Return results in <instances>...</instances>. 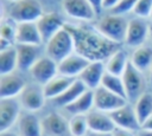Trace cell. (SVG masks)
I'll list each match as a JSON object with an SVG mask.
<instances>
[{
  "label": "cell",
  "instance_id": "1",
  "mask_svg": "<svg viewBox=\"0 0 152 136\" xmlns=\"http://www.w3.org/2000/svg\"><path fill=\"white\" fill-rule=\"evenodd\" d=\"M75 41V52L86 57L90 61H104L121 46L104 35L96 27L65 24Z\"/></svg>",
  "mask_w": 152,
  "mask_h": 136
},
{
  "label": "cell",
  "instance_id": "2",
  "mask_svg": "<svg viewBox=\"0 0 152 136\" xmlns=\"http://www.w3.org/2000/svg\"><path fill=\"white\" fill-rule=\"evenodd\" d=\"M46 56L59 63L75 52V41L71 32L64 26L46 41Z\"/></svg>",
  "mask_w": 152,
  "mask_h": 136
},
{
  "label": "cell",
  "instance_id": "3",
  "mask_svg": "<svg viewBox=\"0 0 152 136\" xmlns=\"http://www.w3.org/2000/svg\"><path fill=\"white\" fill-rule=\"evenodd\" d=\"M127 25L128 21L124 18V15H116L110 13L109 15L103 17L95 27L102 35L121 45L122 43H125Z\"/></svg>",
  "mask_w": 152,
  "mask_h": 136
},
{
  "label": "cell",
  "instance_id": "4",
  "mask_svg": "<svg viewBox=\"0 0 152 136\" xmlns=\"http://www.w3.org/2000/svg\"><path fill=\"white\" fill-rule=\"evenodd\" d=\"M43 14V6L38 0H19L13 2L8 12V17L15 22H36Z\"/></svg>",
  "mask_w": 152,
  "mask_h": 136
},
{
  "label": "cell",
  "instance_id": "5",
  "mask_svg": "<svg viewBox=\"0 0 152 136\" xmlns=\"http://www.w3.org/2000/svg\"><path fill=\"white\" fill-rule=\"evenodd\" d=\"M121 78L124 82L127 99H131V101L135 99L137 101L138 97L144 93L145 79H144L142 72H140L137 67H134L129 60V63H128L125 72L122 73Z\"/></svg>",
  "mask_w": 152,
  "mask_h": 136
},
{
  "label": "cell",
  "instance_id": "6",
  "mask_svg": "<svg viewBox=\"0 0 152 136\" xmlns=\"http://www.w3.org/2000/svg\"><path fill=\"white\" fill-rule=\"evenodd\" d=\"M127 101V98L110 92L102 86H99L94 90V108L107 114H110L114 110L126 105Z\"/></svg>",
  "mask_w": 152,
  "mask_h": 136
},
{
  "label": "cell",
  "instance_id": "7",
  "mask_svg": "<svg viewBox=\"0 0 152 136\" xmlns=\"http://www.w3.org/2000/svg\"><path fill=\"white\" fill-rule=\"evenodd\" d=\"M30 73L38 85L44 86L53 77L58 75V63L48 56L40 57L31 67Z\"/></svg>",
  "mask_w": 152,
  "mask_h": 136
},
{
  "label": "cell",
  "instance_id": "8",
  "mask_svg": "<svg viewBox=\"0 0 152 136\" xmlns=\"http://www.w3.org/2000/svg\"><path fill=\"white\" fill-rule=\"evenodd\" d=\"M148 32L150 25L145 21V19L135 17L128 21L125 44L131 47H139L144 45L145 40L148 37Z\"/></svg>",
  "mask_w": 152,
  "mask_h": 136
},
{
  "label": "cell",
  "instance_id": "9",
  "mask_svg": "<svg viewBox=\"0 0 152 136\" xmlns=\"http://www.w3.org/2000/svg\"><path fill=\"white\" fill-rule=\"evenodd\" d=\"M62 8L65 14L81 21H93L97 15L88 0H62Z\"/></svg>",
  "mask_w": 152,
  "mask_h": 136
},
{
  "label": "cell",
  "instance_id": "10",
  "mask_svg": "<svg viewBox=\"0 0 152 136\" xmlns=\"http://www.w3.org/2000/svg\"><path fill=\"white\" fill-rule=\"evenodd\" d=\"M20 102L15 98H0V131L10 130L17 123L21 111Z\"/></svg>",
  "mask_w": 152,
  "mask_h": 136
},
{
  "label": "cell",
  "instance_id": "11",
  "mask_svg": "<svg viewBox=\"0 0 152 136\" xmlns=\"http://www.w3.org/2000/svg\"><path fill=\"white\" fill-rule=\"evenodd\" d=\"M36 24L42 35L43 43H46L51 37H53L65 26L62 17L55 12H44V14L36 21Z\"/></svg>",
  "mask_w": 152,
  "mask_h": 136
},
{
  "label": "cell",
  "instance_id": "12",
  "mask_svg": "<svg viewBox=\"0 0 152 136\" xmlns=\"http://www.w3.org/2000/svg\"><path fill=\"white\" fill-rule=\"evenodd\" d=\"M109 116L113 119L116 128H121V129L129 130L133 132L141 130V125L137 118L134 108L129 106L128 104L114 110L113 112L109 114Z\"/></svg>",
  "mask_w": 152,
  "mask_h": 136
},
{
  "label": "cell",
  "instance_id": "13",
  "mask_svg": "<svg viewBox=\"0 0 152 136\" xmlns=\"http://www.w3.org/2000/svg\"><path fill=\"white\" fill-rule=\"evenodd\" d=\"M89 63L90 60H88L86 57L74 52L58 63V73L74 79L78 78Z\"/></svg>",
  "mask_w": 152,
  "mask_h": 136
},
{
  "label": "cell",
  "instance_id": "14",
  "mask_svg": "<svg viewBox=\"0 0 152 136\" xmlns=\"http://www.w3.org/2000/svg\"><path fill=\"white\" fill-rule=\"evenodd\" d=\"M20 104L26 111H38L45 104V95L43 86L39 85H26V88L20 93Z\"/></svg>",
  "mask_w": 152,
  "mask_h": 136
},
{
  "label": "cell",
  "instance_id": "15",
  "mask_svg": "<svg viewBox=\"0 0 152 136\" xmlns=\"http://www.w3.org/2000/svg\"><path fill=\"white\" fill-rule=\"evenodd\" d=\"M43 135L45 136H66L69 131V121L58 112H50L42 119Z\"/></svg>",
  "mask_w": 152,
  "mask_h": 136
},
{
  "label": "cell",
  "instance_id": "16",
  "mask_svg": "<svg viewBox=\"0 0 152 136\" xmlns=\"http://www.w3.org/2000/svg\"><path fill=\"white\" fill-rule=\"evenodd\" d=\"M106 73V65L103 61H90L83 72L80 75L78 79L87 86L88 90H95L101 86L102 78Z\"/></svg>",
  "mask_w": 152,
  "mask_h": 136
},
{
  "label": "cell",
  "instance_id": "17",
  "mask_svg": "<svg viewBox=\"0 0 152 136\" xmlns=\"http://www.w3.org/2000/svg\"><path fill=\"white\" fill-rule=\"evenodd\" d=\"M25 88L26 84L19 75H0V98H15Z\"/></svg>",
  "mask_w": 152,
  "mask_h": 136
},
{
  "label": "cell",
  "instance_id": "18",
  "mask_svg": "<svg viewBox=\"0 0 152 136\" xmlns=\"http://www.w3.org/2000/svg\"><path fill=\"white\" fill-rule=\"evenodd\" d=\"M17 130L20 136H43L42 119L31 111L21 112L17 121Z\"/></svg>",
  "mask_w": 152,
  "mask_h": 136
},
{
  "label": "cell",
  "instance_id": "19",
  "mask_svg": "<svg viewBox=\"0 0 152 136\" xmlns=\"http://www.w3.org/2000/svg\"><path fill=\"white\" fill-rule=\"evenodd\" d=\"M89 131L93 132H113L115 130V124L110 118L109 114L100 111V110H91L87 115Z\"/></svg>",
  "mask_w": 152,
  "mask_h": 136
},
{
  "label": "cell",
  "instance_id": "20",
  "mask_svg": "<svg viewBox=\"0 0 152 136\" xmlns=\"http://www.w3.org/2000/svg\"><path fill=\"white\" fill-rule=\"evenodd\" d=\"M42 43H43V39L36 22H18L15 44L39 46Z\"/></svg>",
  "mask_w": 152,
  "mask_h": 136
},
{
  "label": "cell",
  "instance_id": "21",
  "mask_svg": "<svg viewBox=\"0 0 152 136\" xmlns=\"http://www.w3.org/2000/svg\"><path fill=\"white\" fill-rule=\"evenodd\" d=\"M17 58H18V70L30 71L36 64L39 57V46L37 45H25L15 44Z\"/></svg>",
  "mask_w": 152,
  "mask_h": 136
},
{
  "label": "cell",
  "instance_id": "22",
  "mask_svg": "<svg viewBox=\"0 0 152 136\" xmlns=\"http://www.w3.org/2000/svg\"><path fill=\"white\" fill-rule=\"evenodd\" d=\"M88 89L87 86L82 83L81 79L78 78H75L74 82L69 85V88L62 93L59 95L58 97H56L53 99L55 104L58 105V106H63V108H66L69 104H71L72 102H75L83 92H86Z\"/></svg>",
  "mask_w": 152,
  "mask_h": 136
},
{
  "label": "cell",
  "instance_id": "23",
  "mask_svg": "<svg viewBox=\"0 0 152 136\" xmlns=\"http://www.w3.org/2000/svg\"><path fill=\"white\" fill-rule=\"evenodd\" d=\"M72 82H74V78H69L58 73L56 77H53L50 82H48L43 86L46 99H55L56 97L62 95Z\"/></svg>",
  "mask_w": 152,
  "mask_h": 136
},
{
  "label": "cell",
  "instance_id": "24",
  "mask_svg": "<svg viewBox=\"0 0 152 136\" xmlns=\"http://www.w3.org/2000/svg\"><path fill=\"white\" fill-rule=\"evenodd\" d=\"M17 25H18V22H15L10 17L4 18L1 20V26H0V51L1 50H6V48L15 45Z\"/></svg>",
  "mask_w": 152,
  "mask_h": 136
},
{
  "label": "cell",
  "instance_id": "25",
  "mask_svg": "<svg viewBox=\"0 0 152 136\" xmlns=\"http://www.w3.org/2000/svg\"><path fill=\"white\" fill-rule=\"evenodd\" d=\"M128 63H129V58L127 56V52L120 47L106 60L104 63L106 71L116 76H122Z\"/></svg>",
  "mask_w": 152,
  "mask_h": 136
},
{
  "label": "cell",
  "instance_id": "26",
  "mask_svg": "<svg viewBox=\"0 0 152 136\" xmlns=\"http://www.w3.org/2000/svg\"><path fill=\"white\" fill-rule=\"evenodd\" d=\"M129 60L133 66L137 67L140 72L150 71V69L152 67V47L146 45L135 47Z\"/></svg>",
  "mask_w": 152,
  "mask_h": 136
},
{
  "label": "cell",
  "instance_id": "27",
  "mask_svg": "<svg viewBox=\"0 0 152 136\" xmlns=\"http://www.w3.org/2000/svg\"><path fill=\"white\" fill-rule=\"evenodd\" d=\"M94 108V91L87 90L75 102L69 104L65 109L68 112L74 115H87Z\"/></svg>",
  "mask_w": 152,
  "mask_h": 136
},
{
  "label": "cell",
  "instance_id": "28",
  "mask_svg": "<svg viewBox=\"0 0 152 136\" xmlns=\"http://www.w3.org/2000/svg\"><path fill=\"white\" fill-rule=\"evenodd\" d=\"M18 69V58L15 45L0 51V75L13 73Z\"/></svg>",
  "mask_w": 152,
  "mask_h": 136
},
{
  "label": "cell",
  "instance_id": "29",
  "mask_svg": "<svg viewBox=\"0 0 152 136\" xmlns=\"http://www.w3.org/2000/svg\"><path fill=\"white\" fill-rule=\"evenodd\" d=\"M134 111L140 125L150 116H152V93L151 92H144L138 97L134 104Z\"/></svg>",
  "mask_w": 152,
  "mask_h": 136
},
{
  "label": "cell",
  "instance_id": "30",
  "mask_svg": "<svg viewBox=\"0 0 152 136\" xmlns=\"http://www.w3.org/2000/svg\"><path fill=\"white\" fill-rule=\"evenodd\" d=\"M101 86L107 89L110 92H114L121 97L127 98L121 76H116V75H113V73H109L106 71L103 78H102V82H101Z\"/></svg>",
  "mask_w": 152,
  "mask_h": 136
},
{
  "label": "cell",
  "instance_id": "31",
  "mask_svg": "<svg viewBox=\"0 0 152 136\" xmlns=\"http://www.w3.org/2000/svg\"><path fill=\"white\" fill-rule=\"evenodd\" d=\"M69 131L71 136H87L89 132L86 115H74L69 119Z\"/></svg>",
  "mask_w": 152,
  "mask_h": 136
},
{
  "label": "cell",
  "instance_id": "32",
  "mask_svg": "<svg viewBox=\"0 0 152 136\" xmlns=\"http://www.w3.org/2000/svg\"><path fill=\"white\" fill-rule=\"evenodd\" d=\"M152 12V0H138L134 9L132 13H134L138 18H148Z\"/></svg>",
  "mask_w": 152,
  "mask_h": 136
},
{
  "label": "cell",
  "instance_id": "33",
  "mask_svg": "<svg viewBox=\"0 0 152 136\" xmlns=\"http://www.w3.org/2000/svg\"><path fill=\"white\" fill-rule=\"evenodd\" d=\"M138 0H120L119 4L110 11L112 14L116 15H125L129 12H133Z\"/></svg>",
  "mask_w": 152,
  "mask_h": 136
},
{
  "label": "cell",
  "instance_id": "34",
  "mask_svg": "<svg viewBox=\"0 0 152 136\" xmlns=\"http://www.w3.org/2000/svg\"><path fill=\"white\" fill-rule=\"evenodd\" d=\"M120 0H102V8L103 9H108V11H112L118 4H119Z\"/></svg>",
  "mask_w": 152,
  "mask_h": 136
},
{
  "label": "cell",
  "instance_id": "35",
  "mask_svg": "<svg viewBox=\"0 0 152 136\" xmlns=\"http://www.w3.org/2000/svg\"><path fill=\"white\" fill-rule=\"evenodd\" d=\"M88 2L91 5V7L95 9V12L97 14H100L103 8H102V0H88Z\"/></svg>",
  "mask_w": 152,
  "mask_h": 136
},
{
  "label": "cell",
  "instance_id": "36",
  "mask_svg": "<svg viewBox=\"0 0 152 136\" xmlns=\"http://www.w3.org/2000/svg\"><path fill=\"white\" fill-rule=\"evenodd\" d=\"M113 136H135V135L133 131L125 130L121 128H115V130L113 131Z\"/></svg>",
  "mask_w": 152,
  "mask_h": 136
},
{
  "label": "cell",
  "instance_id": "37",
  "mask_svg": "<svg viewBox=\"0 0 152 136\" xmlns=\"http://www.w3.org/2000/svg\"><path fill=\"white\" fill-rule=\"evenodd\" d=\"M141 130L152 131V116H150V117L141 124Z\"/></svg>",
  "mask_w": 152,
  "mask_h": 136
},
{
  "label": "cell",
  "instance_id": "38",
  "mask_svg": "<svg viewBox=\"0 0 152 136\" xmlns=\"http://www.w3.org/2000/svg\"><path fill=\"white\" fill-rule=\"evenodd\" d=\"M87 136H113V132H93V131H89Z\"/></svg>",
  "mask_w": 152,
  "mask_h": 136
},
{
  "label": "cell",
  "instance_id": "39",
  "mask_svg": "<svg viewBox=\"0 0 152 136\" xmlns=\"http://www.w3.org/2000/svg\"><path fill=\"white\" fill-rule=\"evenodd\" d=\"M0 136H20L18 132H13L10 130H5V131H0Z\"/></svg>",
  "mask_w": 152,
  "mask_h": 136
},
{
  "label": "cell",
  "instance_id": "40",
  "mask_svg": "<svg viewBox=\"0 0 152 136\" xmlns=\"http://www.w3.org/2000/svg\"><path fill=\"white\" fill-rule=\"evenodd\" d=\"M139 136H152V131H146V130H140Z\"/></svg>",
  "mask_w": 152,
  "mask_h": 136
},
{
  "label": "cell",
  "instance_id": "41",
  "mask_svg": "<svg viewBox=\"0 0 152 136\" xmlns=\"http://www.w3.org/2000/svg\"><path fill=\"white\" fill-rule=\"evenodd\" d=\"M148 82L152 84V67H151L150 71H148Z\"/></svg>",
  "mask_w": 152,
  "mask_h": 136
},
{
  "label": "cell",
  "instance_id": "42",
  "mask_svg": "<svg viewBox=\"0 0 152 136\" xmlns=\"http://www.w3.org/2000/svg\"><path fill=\"white\" fill-rule=\"evenodd\" d=\"M148 37L151 38L152 40V24H150V32H148Z\"/></svg>",
  "mask_w": 152,
  "mask_h": 136
},
{
  "label": "cell",
  "instance_id": "43",
  "mask_svg": "<svg viewBox=\"0 0 152 136\" xmlns=\"http://www.w3.org/2000/svg\"><path fill=\"white\" fill-rule=\"evenodd\" d=\"M10 1H12V2H17V1H19V0H10Z\"/></svg>",
  "mask_w": 152,
  "mask_h": 136
},
{
  "label": "cell",
  "instance_id": "44",
  "mask_svg": "<svg viewBox=\"0 0 152 136\" xmlns=\"http://www.w3.org/2000/svg\"><path fill=\"white\" fill-rule=\"evenodd\" d=\"M150 18H151V19H152V12H151V15H150Z\"/></svg>",
  "mask_w": 152,
  "mask_h": 136
}]
</instances>
